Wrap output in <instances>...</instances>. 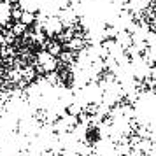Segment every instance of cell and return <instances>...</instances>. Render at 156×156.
Segmentation results:
<instances>
[{
	"label": "cell",
	"mask_w": 156,
	"mask_h": 156,
	"mask_svg": "<svg viewBox=\"0 0 156 156\" xmlns=\"http://www.w3.org/2000/svg\"><path fill=\"white\" fill-rule=\"evenodd\" d=\"M11 4H7L5 0L0 2V25H5L11 20Z\"/></svg>",
	"instance_id": "1"
},
{
	"label": "cell",
	"mask_w": 156,
	"mask_h": 156,
	"mask_svg": "<svg viewBox=\"0 0 156 156\" xmlns=\"http://www.w3.org/2000/svg\"><path fill=\"white\" fill-rule=\"evenodd\" d=\"M20 21H21L23 25H27V27H28V25H32V23L35 21V12H32V11H23Z\"/></svg>",
	"instance_id": "2"
},
{
	"label": "cell",
	"mask_w": 156,
	"mask_h": 156,
	"mask_svg": "<svg viewBox=\"0 0 156 156\" xmlns=\"http://www.w3.org/2000/svg\"><path fill=\"white\" fill-rule=\"evenodd\" d=\"M5 2H7V4H11V5H14V4H18L20 0H5Z\"/></svg>",
	"instance_id": "3"
}]
</instances>
